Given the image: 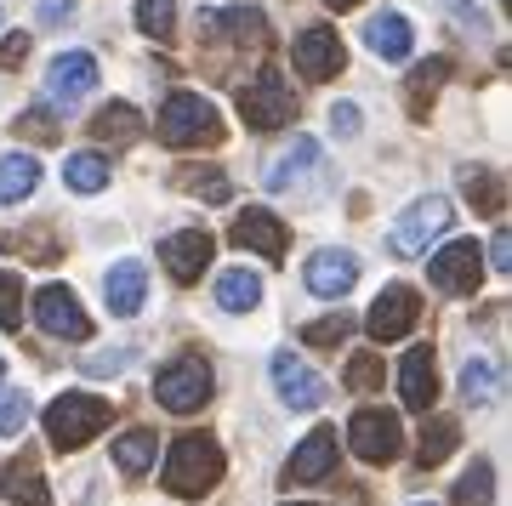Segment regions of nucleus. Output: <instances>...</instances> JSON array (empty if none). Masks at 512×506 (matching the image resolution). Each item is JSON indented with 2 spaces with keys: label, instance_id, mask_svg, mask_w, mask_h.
I'll return each instance as SVG.
<instances>
[{
  "label": "nucleus",
  "instance_id": "1",
  "mask_svg": "<svg viewBox=\"0 0 512 506\" xmlns=\"http://www.w3.org/2000/svg\"><path fill=\"white\" fill-rule=\"evenodd\" d=\"M222 472H228V455H222V444L211 433H183L177 444H171V455H165V472L160 484L177 495V501H194V495H205V489L222 484Z\"/></svg>",
  "mask_w": 512,
  "mask_h": 506
},
{
  "label": "nucleus",
  "instance_id": "2",
  "mask_svg": "<svg viewBox=\"0 0 512 506\" xmlns=\"http://www.w3.org/2000/svg\"><path fill=\"white\" fill-rule=\"evenodd\" d=\"M154 131H160L165 148H217L228 137L222 109L211 97H200V91H171L160 103V126Z\"/></svg>",
  "mask_w": 512,
  "mask_h": 506
},
{
  "label": "nucleus",
  "instance_id": "3",
  "mask_svg": "<svg viewBox=\"0 0 512 506\" xmlns=\"http://www.w3.org/2000/svg\"><path fill=\"white\" fill-rule=\"evenodd\" d=\"M114 421V404L97 393H63L46 404V438H52V450H80V444H92L103 427Z\"/></svg>",
  "mask_w": 512,
  "mask_h": 506
},
{
  "label": "nucleus",
  "instance_id": "4",
  "mask_svg": "<svg viewBox=\"0 0 512 506\" xmlns=\"http://www.w3.org/2000/svg\"><path fill=\"white\" fill-rule=\"evenodd\" d=\"M217 393V376H211V364L200 353H177V359L160 364V376H154V398H160L171 416H194L205 410Z\"/></svg>",
  "mask_w": 512,
  "mask_h": 506
},
{
  "label": "nucleus",
  "instance_id": "5",
  "mask_svg": "<svg viewBox=\"0 0 512 506\" xmlns=\"http://www.w3.org/2000/svg\"><path fill=\"white\" fill-rule=\"evenodd\" d=\"M239 114H245V126H251V131L291 126V120H296V91H291V80H285L279 69H262L251 86L239 91Z\"/></svg>",
  "mask_w": 512,
  "mask_h": 506
},
{
  "label": "nucleus",
  "instance_id": "6",
  "mask_svg": "<svg viewBox=\"0 0 512 506\" xmlns=\"http://www.w3.org/2000/svg\"><path fill=\"white\" fill-rule=\"evenodd\" d=\"M450 222H456V217H450V199H444V194H421L416 205L393 222L387 251H393V256H427V251H433V239H439Z\"/></svg>",
  "mask_w": 512,
  "mask_h": 506
},
{
  "label": "nucleus",
  "instance_id": "7",
  "mask_svg": "<svg viewBox=\"0 0 512 506\" xmlns=\"http://www.w3.org/2000/svg\"><path fill=\"white\" fill-rule=\"evenodd\" d=\"M29 313L52 342H92V319H86V308H80V296L69 285H40Z\"/></svg>",
  "mask_w": 512,
  "mask_h": 506
},
{
  "label": "nucleus",
  "instance_id": "8",
  "mask_svg": "<svg viewBox=\"0 0 512 506\" xmlns=\"http://www.w3.org/2000/svg\"><path fill=\"white\" fill-rule=\"evenodd\" d=\"M348 444L359 461H370V467H387V461H399L404 450V427L393 410H359V416L348 421Z\"/></svg>",
  "mask_w": 512,
  "mask_h": 506
},
{
  "label": "nucleus",
  "instance_id": "9",
  "mask_svg": "<svg viewBox=\"0 0 512 506\" xmlns=\"http://www.w3.org/2000/svg\"><path fill=\"white\" fill-rule=\"evenodd\" d=\"M427 273H433V290H444V296H473L478 279H484V251H478V239H450L444 251H433Z\"/></svg>",
  "mask_w": 512,
  "mask_h": 506
},
{
  "label": "nucleus",
  "instance_id": "10",
  "mask_svg": "<svg viewBox=\"0 0 512 506\" xmlns=\"http://www.w3.org/2000/svg\"><path fill=\"white\" fill-rule=\"evenodd\" d=\"M416 325H421V296H416V285H387L382 296L370 302V313H365L370 342H399V336H410Z\"/></svg>",
  "mask_w": 512,
  "mask_h": 506
},
{
  "label": "nucleus",
  "instance_id": "11",
  "mask_svg": "<svg viewBox=\"0 0 512 506\" xmlns=\"http://www.w3.org/2000/svg\"><path fill=\"white\" fill-rule=\"evenodd\" d=\"M291 63H296V74H302V80H330V74H342V63H348V46H342V35H336V29L313 23V29H296Z\"/></svg>",
  "mask_w": 512,
  "mask_h": 506
},
{
  "label": "nucleus",
  "instance_id": "12",
  "mask_svg": "<svg viewBox=\"0 0 512 506\" xmlns=\"http://www.w3.org/2000/svg\"><path fill=\"white\" fill-rule=\"evenodd\" d=\"M228 239H234L239 251H256L262 262H285V251H291V234H285V222H279L268 205L239 211L234 228H228Z\"/></svg>",
  "mask_w": 512,
  "mask_h": 506
},
{
  "label": "nucleus",
  "instance_id": "13",
  "mask_svg": "<svg viewBox=\"0 0 512 506\" xmlns=\"http://www.w3.org/2000/svg\"><path fill=\"white\" fill-rule=\"evenodd\" d=\"M97 91V57L92 52H57L52 69H46V97L52 109H74L80 97Z\"/></svg>",
  "mask_w": 512,
  "mask_h": 506
},
{
  "label": "nucleus",
  "instance_id": "14",
  "mask_svg": "<svg viewBox=\"0 0 512 506\" xmlns=\"http://www.w3.org/2000/svg\"><path fill=\"white\" fill-rule=\"evenodd\" d=\"M211 256H217V239L205 234V228H183V234H171L160 245V262H165V273H171L177 285H194Z\"/></svg>",
  "mask_w": 512,
  "mask_h": 506
},
{
  "label": "nucleus",
  "instance_id": "15",
  "mask_svg": "<svg viewBox=\"0 0 512 506\" xmlns=\"http://www.w3.org/2000/svg\"><path fill=\"white\" fill-rule=\"evenodd\" d=\"M399 398L404 410H433V398H439V353L427 342L399 359Z\"/></svg>",
  "mask_w": 512,
  "mask_h": 506
},
{
  "label": "nucleus",
  "instance_id": "16",
  "mask_svg": "<svg viewBox=\"0 0 512 506\" xmlns=\"http://www.w3.org/2000/svg\"><path fill=\"white\" fill-rule=\"evenodd\" d=\"M302 279H308V290L319 302H342V296L359 285V256L353 251H319L308 268H302Z\"/></svg>",
  "mask_w": 512,
  "mask_h": 506
},
{
  "label": "nucleus",
  "instance_id": "17",
  "mask_svg": "<svg viewBox=\"0 0 512 506\" xmlns=\"http://www.w3.org/2000/svg\"><path fill=\"white\" fill-rule=\"evenodd\" d=\"M330 467H336V427H313V433L296 444V455L285 461V484H313V478H330Z\"/></svg>",
  "mask_w": 512,
  "mask_h": 506
},
{
  "label": "nucleus",
  "instance_id": "18",
  "mask_svg": "<svg viewBox=\"0 0 512 506\" xmlns=\"http://www.w3.org/2000/svg\"><path fill=\"white\" fill-rule=\"evenodd\" d=\"M103 296H109V313L114 319H137L143 313V302H148V268L143 262H114L109 268V279H103Z\"/></svg>",
  "mask_w": 512,
  "mask_h": 506
},
{
  "label": "nucleus",
  "instance_id": "19",
  "mask_svg": "<svg viewBox=\"0 0 512 506\" xmlns=\"http://www.w3.org/2000/svg\"><path fill=\"white\" fill-rule=\"evenodd\" d=\"M274 387H279V398H285L291 410H313V404L325 398V381L313 376L296 353H274Z\"/></svg>",
  "mask_w": 512,
  "mask_h": 506
},
{
  "label": "nucleus",
  "instance_id": "20",
  "mask_svg": "<svg viewBox=\"0 0 512 506\" xmlns=\"http://www.w3.org/2000/svg\"><path fill=\"white\" fill-rule=\"evenodd\" d=\"M365 46L382 57V63H404L410 46H416V29H410L404 12H376V18L365 23Z\"/></svg>",
  "mask_w": 512,
  "mask_h": 506
},
{
  "label": "nucleus",
  "instance_id": "21",
  "mask_svg": "<svg viewBox=\"0 0 512 506\" xmlns=\"http://www.w3.org/2000/svg\"><path fill=\"white\" fill-rule=\"evenodd\" d=\"M461 199L473 205L478 217H501V211H507V182H501V171H490V165H467V171H461Z\"/></svg>",
  "mask_w": 512,
  "mask_h": 506
},
{
  "label": "nucleus",
  "instance_id": "22",
  "mask_svg": "<svg viewBox=\"0 0 512 506\" xmlns=\"http://www.w3.org/2000/svg\"><path fill=\"white\" fill-rule=\"evenodd\" d=\"M313 165H319V143H313V137H296V143L285 148V154L268 165V171H262V182H268L274 194H285V188H296V182L308 177Z\"/></svg>",
  "mask_w": 512,
  "mask_h": 506
},
{
  "label": "nucleus",
  "instance_id": "23",
  "mask_svg": "<svg viewBox=\"0 0 512 506\" xmlns=\"http://www.w3.org/2000/svg\"><path fill=\"white\" fill-rule=\"evenodd\" d=\"M92 137H97V143L126 148V143L143 137V114L131 109V103H103V109L92 114Z\"/></svg>",
  "mask_w": 512,
  "mask_h": 506
},
{
  "label": "nucleus",
  "instance_id": "24",
  "mask_svg": "<svg viewBox=\"0 0 512 506\" xmlns=\"http://www.w3.org/2000/svg\"><path fill=\"white\" fill-rule=\"evenodd\" d=\"M6 501L12 506H52V495H46V478H40V461L35 455H18L12 467H6Z\"/></svg>",
  "mask_w": 512,
  "mask_h": 506
},
{
  "label": "nucleus",
  "instance_id": "25",
  "mask_svg": "<svg viewBox=\"0 0 512 506\" xmlns=\"http://www.w3.org/2000/svg\"><path fill=\"white\" fill-rule=\"evenodd\" d=\"M35 188H40L35 154H0V205H23Z\"/></svg>",
  "mask_w": 512,
  "mask_h": 506
},
{
  "label": "nucleus",
  "instance_id": "26",
  "mask_svg": "<svg viewBox=\"0 0 512 506\" xmlns=\"http://www.w3.org/2000/svg\"><path fill=\"white\" fill-rule=\"evenodd\" d=\"M63 182H69V194H103V188L114 182V171H109V160H103L97 148H80V154L63 160Z\"/></svg>",
  "mask_w": 512,
  "mask_h": 506
},
{
  "label": "nucleus",
  "instance_id": "27",
  "mask_svg": "<svg viewBox=\"0 0 512 506\" xmlns=\"http://www.w3.org/2000/svg\"><path fill=\"white\" fill-rule=\"evenodd\" d=\"M456 444H461V427H456V416H433L427 427H421L416 467H444V461L456 455Z\"/></svg>",
  "mask_w": 512,
  "mask_h": 506
},
{
  "label": "nucleus",
  "instance_id": "28",
  "mask_svg": "<svg viewBox=\"0 0 512 506\" xmlns=\"http://www.w3.org/2000/svg\"><path fill=\"white\" fill-rule=\"evenodd\" d=\"M114 461H120V472H126V478H143V472L160 461V438L148 433V427H131V433L114 438Z\"/></svg>",
  "mask_w": 512,
  "mask_h": 506
},
{
  "label": "nucleus",
  "instance_id": "29",
  "mask_svg": "<svg viewBox=\"0 0 512 506\" xmlns=\"http://www.w3.org/2000/svg\"><path fill=\"white\" fill-rule=\"evenodd\" d=\"M256 302H262V279H256L251 268H228L217 279V308L222 313H251Z\"/></svg>",
  "mask_w": 512,
  "mask_h": 506
},
{
  "label": "nucleus",
  "instance_id": "30",
  "mask_svg": "<svg viewBox=\"0 0 512 506\" xmlns=\"http://www.w3.org/2000/svg\"><path fill=\"white\" fill-rule=\"evenodd\" d=\"M450 69H456L450 57H427V63L410 69V114H416V120H427V103L439 97V86L450 80Z\"/></svg>",
  "mask_w": 512,
  "mask_h": 506
},
{
  "label": "nucleus",
  "instance_id": "31",
  "mask_svg": "<svg viewBox=\"0 0 512 506\" xmlns=\"http://www.w3.org/2000/svg\"><path fill=\"white\" fill-rule=\"evenodd\" d=\"M495 393H501V364L490 353L467 359V370H461V398L467 404H495Z\"/></svg>",
  "mask_w": 512,
  "mask_h": 506
},
{
  "label": "nucleus",
  "instance_id": "32",
  "mask_svg": "<svg viewBox=\"0 0 512 506\" xmlns=\"http://www.w3.org/2000/svg\"><path fill=\"white\" fill-rule=\"evenodd\" d=\"M177 182H183L194 199H211V205H222V199L234 194V182L222 177L217 165H183V171H177Z\"/></svg>",
  "mask_w": 512,
  "mask_h": 506
},
{
  "label": "nucleus",
  "instance_id": "33",
  "mask_svg": "<svg viewBox=\"0 0 512 506\" xmlns=\"http://www.w3.org/2000/svg\"><path fill=\"white\" fill-rule=\"evenodd\" d=\"M490 495H495V467H490V461H473V467L461 472L450 506H490Z\"/></svg>",
  "mask_w": 512,
  "mask_h": 506
},
{
  "label": "nucleus",
  "instance_id": "34",
  "mask_svg": "<svg viewBox=\"0 0 512 506\" xmlns=\"http://www.w3.org/2000/svg\"><path fill=\"white\" fill-rule=\"evenodd\" d=\"M382 381H387L382 353H353V359H348V370H342V387H348V393H376Z\"/></svg>",
  "mask_w": 512,
  "mask_h": 506
},
{
  "label": "nucleus",
  "instance_id": "35",
  "mask_svg": "<svg viewBox=\"0 0 512 506\" xmlns=\"http://www.w3.org/2000/svg\"><path fill=\"white\" fill-rule=\"evenodd\" d=\"M348 336H353L348 313H330V319H308V325H302V342L308 347H342Z\"/></svg>",
  "mask_w": 512,
  "mask_h": 506
},
{
  "label": "nucleus",
  "instance_id": "36",
  "mask_svg": "<svg viewBox=\"0 0 512 506\" xmlns=\"http://www.w3.org/2000/svg\"><path fill=\"white\" fill-rule=\"evenodd\" d=\"M171 23H177V0H137V29L148 40H165Z\"/></svg>",
  "mask_w": 512,
  "mask_h": 506
},
{
  "label": "nucleus",
  "instance_id": "37",
  "mask_svg": "<svg viewBox=\"0 0 512 506\" xmlns=\"http://www.w3.org/2000/svg\"><path fill=\"white\" fill-rule=\"evenodd\" d=\"M29 427V393L23 387H0V438H18Z\"/></svg>",
  "mask_w": 512,
  "mask_h": 506
},
{
  "label": "nucleus",
  "instance_id": "38",
  "mask_svg": "<svg viewBox=\"0 0 512 506\" xmlns=\"http://www.w3.org/2000/svg\"><path fill=\"white\" fill-rule=\"evenodd\" d=\"M0 325L6 330H23V279L0 268Z\"/></svg>",
  "mask_w": 512,
  "mask_h": 506
},
{
  "label": "nucleus",
  "instance_id": "39",
  "mask_svg": "<svg viewBox=\"0 0 512 506\" xmlns=\"http://www.w3.org/2000/svg\"><path fill=\"white\" fill-rule=\"evenodd\" d=\"M18 131H29L35 143H52V137H57V114L46 109V103H35V109L18 114Z\"/></svg>",
  "mask_w": 512,
  "mask_h": 506
},
{
  "label": "nucleus",
  "instance_id": "40",
  "mask_svg": "<svg viewBox=\"0 0 512 506\" xmlns=\"http://www.w3.org/2000/svg\"><path fill=\"white\" fill-rule=\"evenodd\" d=\"M330 131L336 137H359V103H336L330 109Z\"/></svg>",
  "mask_w": 512,
  "mask_h": 506
},
{
  "label": "nucleus",
  "instance_id": "41",
  "mask_svg": "<svg viewBox=\"0 0 512 506\" xmlns=\"http://www.w3.org/2000/svg\"><path fill=\"white\" fill-rule=\"evenodd\" d=\"M23 57H29V35H6L0 40V69H23Z\"/></svg>",
  "mask_w": 512,
  "mask_h": 506
},
{
  "label": "nucleus",
  "instance_id": "42",
  "mask_svg": "<svg viewBox=\"0 0 512 506\" xmlns=\"http://www.w3.org/2000/svg\"><path fill=\"white\" fill-rule=\"evenodd\" d=\"M484 268H495V273H507V268H512V239H507V228L490 239V262H484Z\"/></svg>",
  "mask_w": 512,
  "mask_h": 506
},
{
  "label": "nucleus",
  "instance_id": "43",
  "mask_svg": "<svg viewBox=\"0 0 512 506\" xmlns=\"http://www.w3.org/2000/svg\"><path fill=\"white\" fill-rule=\"evenodd\" d=\"M74 18V0H46L40 6V23H69Z\"/></svg>",
  "mask_w": 512,
  "mask_h": 506
},
{
  "label": "nucleus",
  "instance_id": "44",
  "mask_svg": "<svg viewBox=\"0 0 512 506\" xmlns=\"http://www.w3.org/2000/svg\"><path fill=\"white\" fill-rule=\"evenodd\" d=\"M330 12H353V6H365V0H325Z\"/></svg>",
  "mask_w": 512,
  "mask_h": 506
},
{
  "label": "nucleus",
  "instance_id": "45",
  "mask_svg": "<svg viewBox=\"0 0 512 506\" xmlns=\"http://www.w3.org/2000/svg\"><path fill=\"white\" fill-rule=\"evenodd\" d=\"M285 506H313V501H285Z\"/></svg>",
  "mask_w": 512,
  "mask_h": 506
},
{
  "label": "nucleus",
  "instance_id": "46",
  "mask_svg": "<svg viewBox=\"0 0 512 506\" xmlns=\"http://www.w3.org/2000/svg\"><path fill=\"white\" fill-rule=\"evenodd\" d=\"M427 506H433V501H427Z\"/></svg>",
  "mask_w": 512,
  "mask_h": 506
}]
</instances>
